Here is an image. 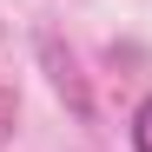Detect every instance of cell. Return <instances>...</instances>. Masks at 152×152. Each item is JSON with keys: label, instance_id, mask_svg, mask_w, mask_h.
<instances>
[{"label": "cell", "instance_id": "obj_1", "mask_svg": "<svg viewBox=\"0 0 152 152\" xmlns=\"http://www.w3.org/2000/svg\"><path fill=\"white\" fill-rule=\"evenodd\" d=\"M132 152H152V99L132 106Z\"/></svg>", "mask_w": 152, "mask_h": 152}, {"label": "cell", "instance_id": "obj_2", "mask_svg": "<svg viewBox=\"0 0 152 152\" xmlns=\"http://www.w3.org/2000/svg\"><path fill=\"white\" fill-rule=\"evenodd\" d=\"M7 132H13V93L0 86V139H7Z\"/></svg>", "mask_w": 152, "mask_h": 152}]
</instances>
